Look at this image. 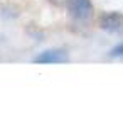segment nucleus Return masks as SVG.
I'll return each instance as SVG.
<instances>
[{
  "instance_id": "nucleus-3",
  "label": "nucleus",
  "mask_w": 123,
  "mask_h": 127,
  "mask_svg": "<svg viewBox=\"0 0 123 127\" xmlns=\"http://www.w3.org/2000/svg\"><path fill=\"white\" fill-rule=\"evenodd\" d=\"M100 27L106 32H123V14L120 12H106L100 17Z\"/></svg>"
},
{
  "instance_id": "nucleus-2",
  "label": "nucleus",
  "mask_w": 123,
  "mask_h": 127,
  "mask_svg": "<svg viewBox=\"0 0 123 127\" xmlns=\"http://www.w3.org/2000/svg\"><path fill=\"white\" fill-rule=\"evenodd\" d=\"M32 61L37 64H62L69 61V54L64 49H46L39 53Z\"/></svg>"
},
{
  "instance_id": "nucleus-1",
  "label": "nucleus",
  "mask_w": 123,
  "mask_h": 127,
  "mask_svg": "<svg viewBox=\"0 0 123 127\" xmlns=\"http://www.w3.org/2000/svg\"><path fill=\"white\" fill-rule=\"evenodd\" d=\"M66 5L71 19L79 24H84L93 17L95 7H93L91 0H66Z\"/></svg>"
},
{
  "instance_id": "nucleus-4",
  "label": "nucleus",
  "mask_w": 123,
  "mask_h": 127,
  "mask_svg": "<svg viewBox=\"0 0 123 127\" xmlns=\"http://www.w3.org/2000/svg\"><path fill=\"white\" fill-rule=\"evenodd\" d=\"M110 58H123V41L118 42V44L110 51Z\"/></svg>"
}]
</instances>
